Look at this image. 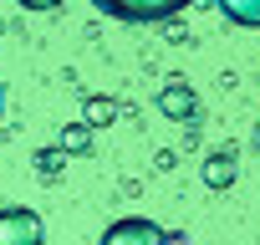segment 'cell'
<instances>
[{"mask_svg": "<svg viewBox=\"0 0 260 245\" xmlns=\"http://www.w3.org/2000/svg\"><path fill=\"white\" fill-rule=\"evenodd\" d=\"M0 245H46L41 215L26 209V204H6L0 209Z\"/></svg>", "mask_w": 260, "mask_h": 245, "instance_id": "cell-1", "label": "cell"}, {"mask_svg": "<svg viewBox=\"0 0 260 245\" xmlns=\"http://www.w3.org/2000/svg\"><path fill=\"white\" fill-rule=\"evenodd\" d=\"M92 6L102 16H117V21H169L189 0H92Z\"/></svg>", "mask_w": 260, "mask_h": 245, "instance_id": "cell-2", "label": "cell"}, {"mask_svg": "<svg viewBox=\"0 0 260 245\" xmlns=\"http://www.w3.org/2000/svg\"><path fill=\"white\" fill-rule=\"evenodd\" d=\"M97 245H169V230H158L143 215H127V220H112Z\"/></svg>", "mask_w": 260, "mask_h": 245, "instance_id": "cell-3", "label": "cell"}, {"mask_svg": "<svg viewBox=\"0 0 260 245\" xmlns=\"http://www.w3.org/2000/svg\"><path fill=\"white\" fill-rule=\"evenodd\" d=\"M158 107H164L169 117H179V122H194V117H199V97H194L189 82H169V87L158 92Z\"/></svg>", "mask_w": 260, "mask_h": 245, "instance_id": "cell-4", "label": "cell"}, {"mask_svg": "<svg viewBox=\"0 0 260 245\" xmlns=\"http://www.w3.org/2000/svg\"><path fill=\"white\" fill-rule=\"evenodd\" d=\"M219 16L230 26H245V31H260V0H214Z\"/></svg>", "mask_w": 260, "mask_h": 245, "instance_id": "cell-5", "label": "cell"}, {"mask_svg": "<svg viewBox=\"0 0 260 245\" xmlns=\"http://www.w3.org/2000/svg\"><path fill=\"white\" fill-rule=\"evenodd\" d=\"M204 184H209V189H230V184H235V154H230V148H219V154L204 159Z\"/></svg>", "mask_w": 260, "mask_h": 245, "instance_id": "cell-6", "label": "cell"}, {"mask_svg": "<svg viewBox=\"0 0 260 245\" xmlns=\"http://www.w3.org/2000/svg\"><path fill=\"white\" fill-rule=\"evenodd\" d=\"M112 102H102V97H87V128H102V122H112Z\"/></svg>", "mask_w": 260, "mask_h": 245, "instance_id": "cell-7", "label": "cell"}, {"mask_svg": "<svg viewBox=\"0 0 260 245\" xmlns=\"http://www.w3.org/2000/svg\"><path fill=\"white\" fill-rule=\"evenodd\" d=\"M61 148H67V154H82V148H87V128H67V133H61Z\"/></svg>", "mask_w": 260, "mask_h": 245, "instance_id": "cell-8", "label": "cell"}, {"mask_svg": "<svg viewBox=\"0 0 260 245\" xmlns=\"http://www.w3.org/2000/svg\"><path fill=\"white\" fill-rule=\"evenodd\" d=\"M36 164H41V174H46V179H51V174H56V169H61V159H56V154H41V159H36Z\"/></svg>", "mask_w": 260, "mask_h": 245, "instance_id": "cell-9", "label": "cell"}, {"mask_svg": "<svg viewBox=\"0 0 260 245\" xmlns=\"http://www.w3.org/2000/svg\"><path fill=\"white\" fill-rule=\"evenodd\" d=\"M16 6H26V11H56L61 0H16Z\"/></svg>", "mask_w": 260, "mask_h": 245, "instance_id": "cell-10", "label": "cell"}, {"mask_svg": "<svg viewBox=\"0 0 260 245\" xmlns=\"http://www.w3.org/2000/svg\"><path fill=\"white\" fill-rule=\"evenodd\" d=\"M0 107H6V87H0Z\"/></svg>", "mask_w": 260, "mask_h": 245, "instance_id": "cell-11", "label": "cell"}]
</instances>
